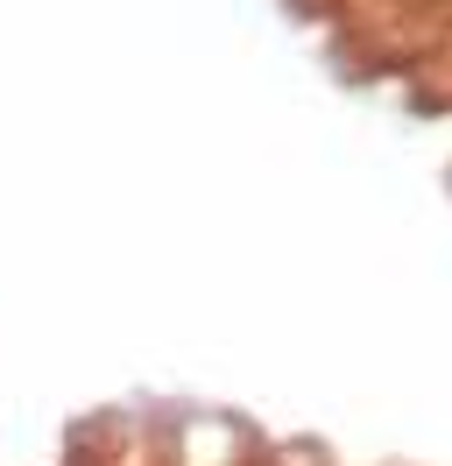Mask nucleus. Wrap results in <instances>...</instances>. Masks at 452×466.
I'll return each mask as SVG.
<instances>
[]
</instances>
